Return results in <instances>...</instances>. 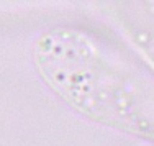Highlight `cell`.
Here are the masks:
<instances>
[{
    "mask_svg": "<svg viewBox=\"0 0 154 146\" xmlns=\"http://www.w3.org/2000/svg\"><path fill=\"white\" fill-rule=\"evenodd\" d=\"M39 76L87 120L154 141V69H139L69 30L45 35L35 48Z\"/></svg>",
    "mask_w": 154,
    "mask_h": 146,
    "instance_id": "cell-1",
    "label": "cell"
}]
</instances>
